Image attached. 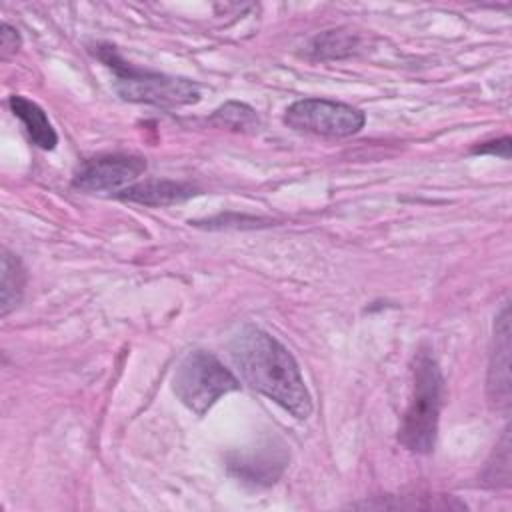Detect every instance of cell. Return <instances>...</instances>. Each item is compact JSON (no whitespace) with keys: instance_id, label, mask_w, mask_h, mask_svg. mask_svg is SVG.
I'll use <instances>...</instances> for the list:
<instances>
[{"instance_id":"cell-1","label":"cell","mask_w":512,"mask_h":512,"mask_svg":"<svg viewBox=\"0 0 512 512\" xmlns=\"http://www.w3.org/2000/svg\"><path fill=\"white\" fill-rule=\"evenodd\" d=\"M230 354L250 388L268 396L298 420H306L312 414V398L300 368L274 336L254 324H246L234 334Z\"/></svg>"},{"instance_id":"cell-2","label":"cell","mask_w":512,"mask_h":512,"mask_svg":"<svg viewBox=\"0 0 512 512\" xmlns=\"http://www.w3.org/2000/svg\"><path fill=\"white\" fill-rule=\"evenodd\" d=\"M412 398L398 428V442L416 454L434 450L442 408L444 378L428 346H420L412 360Z\"/></svg>"},{"instance_id":"cell-3","label":"cell","mask_w":512,"mask_h":512,"mask_svg":"<svg viewBox=\"0 0 512 512\" xmlns=\"http://www.w3.org/2000/svg\"><path fill=\"white\" fill-rule=\"evenodd\" d=\"M94 54L114 72V88L128 102L178 108L196 104L200 100V88L196 82L136 68L110 44H96Z\"/></svg>"},{"instance_id":"cell-4","label":"cell","mask_w":512,"mask_h":512,"mask_svg":"<svg viewBox=\"0 0 512 512\" xmlns=\"http://www.w3.org/2000/svg\"><path fill=\"white\" fill-rule=\"evenodd\" d=\"M240 388L238 378L210 352H188L176 366L172 390L198 416L206 414L224 394Z\"/></svg>"},{"instance_id":"cell-5","label":"cell","mask_w":512,"mask_h":512,"mask_svg":"<svg viewBox=\"0 0 512 512\" xmlns=\"http://www.w3.org/2000/svg\"><path fill=\"white\" fill-rule=\"evenodd\" d=\"M284 122L298 132L326 138H348L364 128L366 116L362 110L344 102L302 98L286 108Z\"/></svg>"},{"instance_id":"cell-6","label":"cell","mask_w":512,"mask_h":512,"mask_svg":"<svg viewBox=\"0 0 512 512\" xmlns=\"http://www.w3.org/2000/svg\"><path fill=\"white\" fill-rule=\"evenodd\" d=\"M146 170V160L136 154H100L84 160L72 178L82 192H122Z\"/></svg>"},{"instance_id":"cell-7","label":"cell","mask_w":512,"mask_h":512,"mask_svg":"<svg viewBox=\"0 0 512 512\" xmlns=\"http://www.w3.org/2000/svg\"><path fill=\"white\" fill-rule=\"evenodd\" d=\"M486 390L496 410H508L510 406V308L508 304L496 318Z\"/></svg>"},{"instance_id":"cell-8","label":"cell","mask_w":512,"mask_h":512,"mask_svg":"<svg viewBox=\"0 0 512 512\" xmlns=\"http://www.w3.org/2000/svg\"><path fill=\"white\" fill-rule=\"evenodd\" d=\"M196 194L198 190L188 182L150 178L144 182H134L132 186L124 188L122 192H118V198L144 206H170L184 202Z\"/></svg>"},{"instance_id":"cell-9","label":"cell","mask_w":512,"mask_h":512,"mask_svg":"<svg viewBox=\"0 0 512 512\" xmlns=\"http://www.w3.org/2000/svg\"><path fill=\"white\" fill-rule=\"evenodd\" d=\"M286 456L274 454L272 450H262L258 448V454L248 452V454H230L228 456V470L254 484H272L276 478L282 474Z\"/></svg>"},{"instance_id":"cell-10","label":"cell","mask_w":512,"mask_h":512,"mask_svg":"<svg viewBox=\"0 0 512 512\" xmlns=\"http://www.w3.org/2000/svg\"><path fill=\"white\" fill-rule=\"evenodd\" d=\"M8 106L14 112V116L22 122L26 134L30 136L32 144L42 150H54L58 144V134L48 120L46 112L32 100L20 94H12L8 98Z\"/></svg>"},{"instance_id":"cell-11","label":"cell","mask_w":512,"mask_h":512,"mask_svg":"<svg viewBox=\"0 0 512 512\" xmlns=\"http://www.w3.org/2000/svg\"><path fill=\"white\" fill-rule=\"evenodd\" d=\"M2 296H0V314L6 316L10 310H14L22 296H24V288H26V270L20 262L18 256H14L12 252H8L6 248L2 250Z\"/></svg>"},{"instance_id":"cell-12","label":"cell","mask_w":512,"mask_h":512,"mask_svg":"<svg viewBox=\"0 0 512 512\" xmlns=\"http://www.w3.org/2000/svg\"><path fill=\"white\" fill-rule=\"evenodd\" d=\"M358 50H360V36L348 30H326L324 34H318L308 46L310 56L316 60L346 58L356 54Z\"/></svg>"},{"instance_id":"cell-13","label":"cell","mask_w":512,"mask_h":512,"mask_svg":"<svg viewBox=\"0 0 512 512\" xmlns=\"http://www.w3.org/2000/svg\"><path fill=\"white\" fill-rule=\"evenodd\" d=\"M210 122L220 128H228L236 132H252L258 128V116L254 108L236 100H230L220 108H216L214 114L210 116Z\"/></svg>"},{"instance_id":"cell-14","label":"cell","mask_w":512,"mask_h":512,"mask_svg":"<svg viewBox=\"0 0 512 512\" xmlns=\"http://www.w3.org/2000/svg\"><path fill=\"white\" fill-rule=\"evenodd\" d=\"M482 482L492 488L510 486V436H508V430L504 432L500 444L496 446L492 460L486 464Z\"/></svg>"},{"instance_id":"cell-15","label":"cell","mask_w":512,"mask_h":512,"mask_svg":"<svg viewBox=\"0 0 512 512\" xmlns=\"http://www.w3.org/2000/svg\"><path fill=\"white\" fill-rule=\"evenodd\" d=\"M20 44H22V40H20L18 30L4 22L2 32H0V58L8 60L10 56H14L18 52Z\"/></svg>"},{"instance_id":"cell-16","label":"cell","mask_w":512,"mask_h":512,"mask_svg":"<svg viewBox=\"0 0 512 512\" xmlns=\"http://www.w3.org/2000/svg\"><path fill=\"white\" fill-rule=\"evenodd\" d=\"M472 154H490V156H500L504 160L510 158V136H502L498 140H488L472 146Z\"/></svg>"}]
</instances>
